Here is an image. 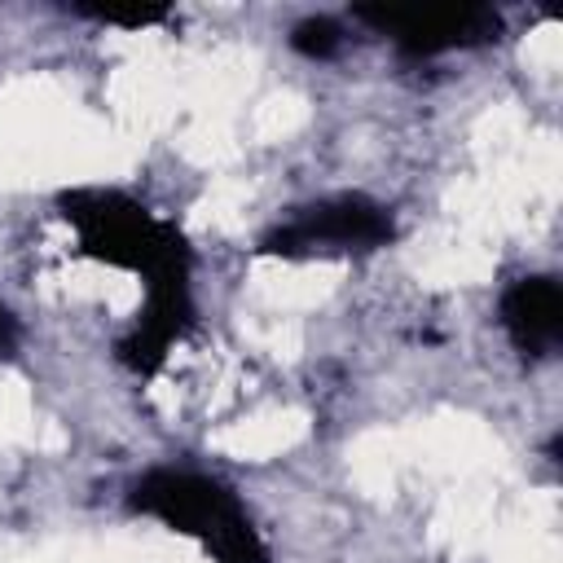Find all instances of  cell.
Returning a JSON list of instances; mask_svg holds the SVG:
<instances>
[{
  "label": "cell",
  "instance_id": "2",
  "mask_svg": "<svg viewBox=\"0 0 563 563\" xmlns=\"http://www.w3.org/2000/svg\"><path fill=\"white\" fill-rule=\"evenodd\" d=\"M128 501L132 510L163 519L167 528L185 537H198L216 554V563H268V550L260 532L251 528L242 501L220 479L163 466V471L141 475Z\"/></svg>",
  "mask_w": 563,
  "mask_h": 563
},
{
  "label": "cell",
  "instance_id": "6",
  "mask_svg": "<svg viewBox=\"0 0 563 563\" xmlns=\"http://www.w3.org/2000/svg\"><path fill=\"white\" fill-rule=\"evenodd\" d=\"M290 44H295V53L325 62V57H334V53L343 48V31H339V22H330V18H303V22L290 31Z\"/></svg>",
  "mask_w": 563,
  "mask_h": 563
},
{
  "label": "cell",
  "instance_id": "4",
  "mask_svg": "<svg viewBox=\"0 0 563 563\" xmlns=\"http://www.w3.org/2000/svg\"><path fill=\"white\" fill-rule=\"evenodd\" d=\"M383 242H391L387 207L361 194H343V198L303 207L295 220L264 233L260 251L264 255H312V251H374Z\"/></svg>",
  "mask_w": 563,
  "mask_h": 563
},
{
  "label": "cell",
  "instance_id": "3",
  "mask_svg": "<svg viewBox=\"0 0 563 563\" xmlns=\"http://www.w3.org/2000/svg\"><path fill=\"white\" fill-rule=\"evenodd\" d=\"M356 22L391 35L409 57L471 48L501 35V13L488 4H361Z\"/></svg>",
  "mask_w": 563,
  "mask_h": 563
},
{
  "label": "cell",
  "instance_id": "8",
  "mask_svg": "<svg viewBox=\"0 0 563 563\" xmlns=\"http://www.w3.org/2000/svg\"><path fill=\"white\" fill-rule=\"evenodd\" d=\"M18 339H22V330H18V317L0 303V352H13L18 347Z\"/></svg>",
  "mask_w": 563,
  "mask_h": 563
},
{
  "label": "cell",
  "instance_id": "7",
  "mask_svg": "<svg viewBox=\"0 0 563 563\" xmlns=\"http://www.w3.org/2000/svg\"><path fill=\"white\" fill-rule=\"evenodd\" d=\"M75 13L84 18H97V22H114V26H150V22H163L167 9L158 4H141V9H110V4H79Z\"/></svg>",
  "mask_w": 563,
  "mask_h": 563
},
{
  "label": "cell",
  "instance_id": "1",
  "mask_svg": "<svg viewBox=\"0 0 563 563\" xmlns=\"http://www.w3.org/2000/svg\"><path fill=\"white\" fill-rule=\"evenodd\" d=\"M62 216H66V224H75L79 246L92 260L141 273L145 290L189 286L185 238L172 224L154 220L141 202H132L114 189H75V194H62Z\"/></svg>",
  "mask_w": 563,
  "mask_h": 563
},
{
  "label": "cell",
  "instance_id": "5",
  "mask_svg": "<svg viewBox=\"0 0 563 563\" xmlns=\"http://www.w3.org/2000/svg\"><path fill=\"white\" fill-rule=\"evenodd\" d=\"M501 325L523 356H550L563 339V290L554 277H523L501 299Z\"/></svg>",
  "mask_w": 563,
  "mask_h": 563
}]
</instances>
